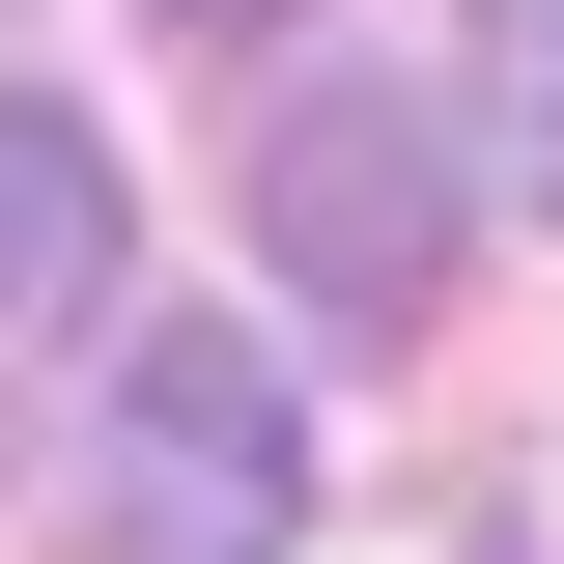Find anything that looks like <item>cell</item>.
Instances as JSON below:
<instances>
[{
	"mask_svg": "<svg viewBox=\"0 0 564 564\" xmlns=\"http://www.w3.org/2000/svg\"><path fill=\"white\" fill-rule=\"evenodd\" d=\"M480 141L508 198H564V0H480Z\"/></svg>",
	"mask_w": 564,
	"mask_h": 564,
	"instance_id": "cell-4",
	"label": "cell"
},
{
	"mask_svg": "<svg viewBox=\"0 0 564 564\" xmlns=\"http://www.w3.org/2000/svg\"><path fill=\"white\" fill-rule=\"evenodd\" d=\"M254 254L311 311H367V339H423L452 254H480V141L423 113V85H282L254 113Z\"/></svg>",
	"mask_w": 564,
	"mask_h": 564,
	"instance_id": "cell-1",
	"label": "cell"
},
{
	"mask_svg": "<svg viewBox=\"0 0 564 564\" xmlns=\"http://www.w3.org/2000/svg\"><path fill=\"white\" fill-rule=\"evenodd\" d=\"M170 29H282V0H170Z\"/></svg>",
	"mask_w": 564,
	"mask_h": 564,
	"instance_id": "cell-5",
	"label": "cell"
},
{
	"mask_svg": "<svg viewBox=\"0 0 564 564\" xmlns=\"http://www.w3.org/2000/svg\"><path fill=\"white\" fill-rule=\"evenodd\" d=\"M113 282H141L113 141H85L57 85H0V367H29V339H113Z\"/></svg>",
	"mask_w": 564,
	"mask_h": 564,
	"instance_id": "cell-3",
	"label": "cell"
},
{
	"mask_svg": "<svg viewBox=\"0 0 564 564\" xmlns=\"http://www.w3.org/2000/svg\"><path fill=\"white\" fill-rule=\"evenodd\" d=\"M282 536H311V395L254 339H141L85 452V564H282Z\"/></svg>",
	"mask_w": 564,
	"mask_h": 564,
	"instance_id": "cell-2",
	"label": "cell"
}]
</instances>
